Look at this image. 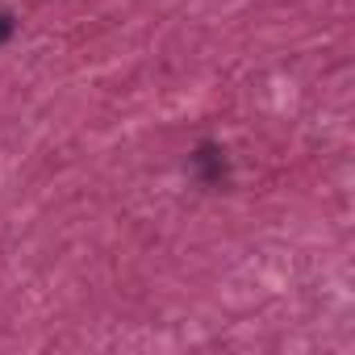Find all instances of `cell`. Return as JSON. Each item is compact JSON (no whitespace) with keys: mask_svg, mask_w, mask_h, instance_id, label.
Here are the masks:
<instances>
[{"mask_svg":"<svg viewBox=\"0 0 355 355\" xmlns=\"http://www.w3.org/2000/svg\"><path fill=\"white\" fill-rule=\"evenodd\" d=\"M9 38H13V17L0 13V42H9Z\"/></svg>","mask_w":355,"mask_h":355,"instance_id":"obj_2","label":"cell"},{"mask_svg":"<svg viewBox=\"0 0 355 355\" xmlns=\"http://www.w3.org/2000/svg\"><path fill=\"white\" fill-rule=\"evenodd\" d=\"M197 163H201V171H205V180H209V184H218V180H222V167H226V163H222V155H218L214 146H201Z\"/></svg>","mask_w":355,"mask_h":355,"instance_id":"obj_1","label":"cell"}]
</instances>
